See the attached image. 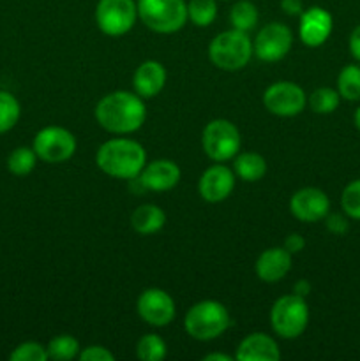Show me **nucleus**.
I'll use <instances>...</instances> for the list:
<instances>
[{"mask_svg":"<svg viewBox=\"0 0 360 361\" xmlns=\"http://www.w3.org/2000/svg\"><path fill=\"white\" fill-rule=\"evenodd\" d=\"M147 116L143 101L133 92L116 90L104 95L95 106L99 126L113 134H129L140 129Z\"/></svg>","mask_w":360,"mask_h":361,"instance_id":"f257e3e1","label":"nucleus"},{"mask_svg":"<svg viewBox=\"0 0 360 361\" xmlns=\"http://www.w3.org/2000/svg\"><path fill=\"white\" fill-rule=\"evenodd\" d=\"M99 169L113 178L131 180L141 173L147 162L145 148L138 141L116 137L101 145L95 155Z\"/></svg>","mask_w":360,"mask_h":361,"instance_id":"f03ea898","label":"nucleus"},{"mask_svg":"<svg viewBox=\"0 0 360 361\" xmlns=\"http://www.w3.org/2000/svg\"><path fill=\"white\" fill-rule=\"evenodd\" d=\"M184 324L187 334L196 341H214L228 330L232 319L222 303L215 300H203L191 307Z\"/></svg>","mask_w":360,"mask_h":361,"instance_id":"7ed1b4c3","label":"nucleus"},{"mask_svg":"<svg viewBox=\"0 0 360 361\" xmlns=\"http://www.w3.org/2000/svg\"><path fill=\"white\" fill-rule=\"evenodd\" d=\"M212 63L219 69L239 71L247 66L253 55V44L247 37V32L232 28L228 32L215 35L208 48Z\"/></svg>","mask_w":360,"mask_h":361,"instance_id":"20e7f679","label":"nucleus"},{"mask_svg":"<svg viewBox=\"0 0 360 361\" xmlns=\"http://www.w3.org/2000/svg\"><path fill=\"white\" fill-rule=\"evenodd\" d=\"M138 16L150 30L173 34L187 21V4L184 0H138Z\"/></svg>","mask_w":360,"mask_h":361,"instance_id":"39448f33","label":"nucleus"},{"mask_svg":"<svg viewBox=\"0 0 360 361\" xmlns=\"http://www.w3.org/2000/svg\"><path fill=\"white\" fill-rule=\"evenodd\" d=\"M270 323L275 334L282 338H296L304 334L309 323V309L302 296L286 295L274 303Z\"/></svg>","mask_w":360,"mask_h":361,"instance_id":"423d86ee","label":"nucleus"},{"mask_svg":"<svg viewBox=\"0 0 360 361\" xmlns=\"http://www.w3.org/2000/svg\"><path fill=\"white\" fill-rule=\"evenodd\" d=\"M201 145L212 161H229L240 150V133L228 120H212L203 129Z\"/></svg>","mask_w":360,"mask_h":361,"instance_id":"0eeeda50","label":"nucleus"},{"mask_svg":"<svg viewBox=\"0 0 360 361\" xmlns=\"http://www.w3.org/2000/svg\"><path fill=\"white\" fill-rule=\"evenodd\" d=\"M138 6L133 0H99L95 7V21L102 34L119 37L134 27Z\"/></svg>","mask_w":360,"mask_h":361,"instance_id":"6e6552de","label":"nucleus"},{"mask_svg":"<svg viewBox=\"0 0 360 361\" xmlns=\"http://www.w3.org/2000/svg\"><path fill=\"white\" fill-rule=\"evenodd\" d=\"M34 152L41 161L59 164L71 159L76 152V140L73 133L64 127H44L34 137Z\"/></svg>","mask_w":360,"mask_h":361,"instance_id":"1a4fd4ad","label":"nucleus"},{"mask_svg":"<svg viewBox=\"0 0 360 361\" xmlns=\"http://www.w3.org/2000/svg\"><path fill=\"white\" fill-rule=\"evenodd\" d=\"M306 92L292 81H277L263 94V104L270 113L279 116H295L306 108Z\"/></svg>","mask_w":360,"mask_h":361,"instance_id":"9d476101","label":"nucleus"},{"mask_svg":"<svg viewBox=\"0 0 360 361\" xmlns=\"http://www.w3.org/2000/svg\"><path fill=\"white\" fill-rule=\"evenodd\" d=\"M293 35L286 25L282 23H268L260 30L254 41L253 51L263 62H277L284 59L292 49Z\"/></svg>","mask_w":360,"mask_h":361,"instance_id":"9b49d317","label":"nucleus"},{"mask_svg":"<svg viewBox=\"0 0 360 361\" xmlns=\"http://www.w3.org/2000/svg\"><path fill=\"white\" fill-rule=\"evenodd\" d=\"M138 314L152 326H166L175 317V303L172 296L157 288L145 289L138 298Z\"/></svg>","mask_w":360,"mask_h":361,"instance_id":"f8f14e48","label":"nucleus"},{"mask_svg":"<svg viewBox=\"0 0 360 361\" xmlns=\"http://www.w3.org/2000/svg\"><path fill=\"white\" fill-rule=\"evenodd\" d=\"M289 210L299 221L318 222L327 217L330 210V200L327 194L316 187H304L296 190L289 200Z\"/></svg>","mask_w":360,"mask_h":361,"instance_id":"ddd939ff","label":"nucleus"},{"mask_svg":"<svg viewBox=\"0 0 360 361\" xmlns=\"http://www.w3.org/2000/svg\"><path fill=\"white\" fill-rule=\"evenodd\" d=\"M332 28H334L332 14L323 7L314 6L300 14L299 35L304 44L309 46V48H318L323 42H327V39L332 34Z\"/></svg>","mask_w":360,"mask_h":361,"instance_id":"4468645a","label":"nucleus"},{"mask_svg":"<svg viewBox=\"0 0 360 361\" xmlns=\"http://www.w3.org/2000/svg\"><path fill=\"white\" fill-rule=\"evenodd\" d=\"M233 187H235V175L232 173V169L222 164H215L205 169L198 189L205 201L219 203L233 192Z\"/></svg>","mask_w":360,"mask_h":361,"instance_id":"2eb2a0df","label":"nucleus"},{"mask_svg":"<svg viewBox=\"0 0 360 361\" xmlns=\"http://www.w3.org/2000/svg\"><path fill=\"white\" fill-rule=\"evenodd\" d=\"M141 183L147 190L154 192H166L173 189L180 180V168L173 161L168 159H159V161L150 162L141 169L140 175Z\"/></svg>","mask_w":360,"mask_h":361,"instance_id":"dca6fc26","label":"nucleus"},{"mask_svg":"<svg viewBox=\"0 0 360 361\" xmlns=\"http://www.w3.org/2000/svg\"><path fill=\"white\" fill-rule=\"evenodd\" d=\"M292 268V254L282 247L265 250L256 261V274L263 282H279Z\"/></svg>","mask_w":360,"mask_h":361,"instance_id":"f3484780","label":"nucleus"},{"mask_svg":"<svg viewBox=\"0 0 360 361\" xmlns=\"http://www.w3.org/2000/svg\"><path fill=\"white\" fill-rule=\"evenodd\" d=\"M133 85L140 97H155L166 85V69L157 60H147L134 73Z\"/></svg>","mask_w":360,"mask_h":361,"instance_id":"a211bd4d","label":"nucleus"},{"mask_svg":"<svg viewBox=\"0 0 360 361\" xmlns=\"http://www.w3.org/2000/svg\"><path fill=\"white\" fill-rule=\"evenodd\" d=\"M281 358L274 338L265 334H253L240 342L236 360L240 361H277Z\"/></svg>","mask_w":360,"mask_h":361,"instance_id":"6ab92c4d","label":"nucleus"},{"mask_svg":"<svg viewBox=\"0 0 360 361\" xmlns=\"http://www.w3.org/2000/svg\"><path fill=\"white\" fill-rule=\"evenodd\" d=\"M166 224V214L155 204H141L131 215V226L138 235H154Z\"/></svg>","mask_w":360,"mask_h":361,"instance_id":"aec40b11","label":"nucleus"},{"mask_svg":"<svg viewBox=\"0 0 360 361\" xmlns=\"http://www.w3.org/2000/svg\"><path fill=\"white\" fill-rule=\"evenodd\" d=\"M235 171L244 182H258L267 173V162L256 152H244V154L236 155Z\"/></svg>","mask_w":360,"mask_h":361,"instance_id":"412c9836","label":"nucleus"},{"mask_svg":"<svg viewBox=\"0 0 360 361\" xmlns=\"http://www.w3.org/2000/svg\"><path fill=\"white\" fill-rule=\"evenodd\" d=\"M337 92L346 101H360V66L349 63L337 76Z\"/></svg>","mask_w":360,"mask_h":361,"instance_id":"4be33fe9","label":"nucleus"},{"mask_svg":"<svg viewBox=\"0 0 360 361\" xmlns=\"http://www.w3.org/2000/svg\"><path fill=\"white\" fill-rule=\"evenodd\" d=\"M229 21H232V27L236 28V30H253L258 23L256 6L253 2H249V0H240V2H236L232 7Z\"/></svg>","mask_w":360,"mask_h":361,"instance_id":"5701e85b","label":"nucleus"},{"mask_svg":"<svg viewBox=\"0 0 360 361\" xmlns=\"http://www.w3.org/2000/svg\"><path fill=\"white\" fill-rule=\"evenodd\" d=\"M35 162H37V154L34 148L18 147L7 157V169L16 176H27L35 168Z\"/></svg>","mask_w":360,"mask_h":361,"instance_id":"b1692460","label":"nucleus"},{"mask_svg":"<svg viewBox=\"0 0 360 361\" xmlns=\"http://www.w3.org/2000/svg\"><path fill=\"white\" fill-rule=\"evenodd\" d=\"M46 353H48V360L67 361L80 356V344L71 335H59L49 341Z\"/></svg>","mask_w":360,"mask_h":361,"instance_id":"393cba45","label":"nucleus"},{"mask_svg":"<svg viewBox=\"0 0 360 361\" xmlns=\"http://www.w3.org/2000/svg\"><path fill=\"white\" fill-rule=\"evenodd\" d=\"M21 108L18 99L6 90H0V134L7 133L18 123Z\"/></svg>","mask_w":360,"mask_h":361,"instance_id":"a878e982","label":"nucleus"},{"mask_svg":"<svg viewBox=\"0 0 360 361\" xmlns=\"http://www.w3.org/2000/svg\"><path fill=\"white\" fill-rule=\"evenodd\" d=\"M217 16L215 0H189L187 4V18L198 27H208Z\"/></svg>","mask_w":360,"mask_h":361,"instance_id":"bb28decb","label":"nucleus"},{"mask_svg":"<svg viewBox=\"0 0 360 361\" xmlns=\"http://www.w3.org/2000/svg\"><path fill=\"white\" fill-rule=\"evenodd\" d=\"M339 102H341V95L337 90L328 87L316 88L313 94L309 95V106L314 113H320V115H328V113H334L339 108Z\"/></svg>","mask_w":360,"mask_h":361,"instance_id":"cd10ccee","label":"nucleus"},{"mask_svg":"<svg viewBox=\"0 0 360 361\" xmlns=\"http://www.w3.org/2000/svg\"><path fill=\"white\" fill-rule=\"evenodd\" d=\"M136 355L143 361H161L166 356V342L159 335H145L138 342Z\"/></svg>","mask_w":360,"mask_h":361,"instance_id":"c85d7f7f","label":"nucleus"},{"mask_svg":"<svg viewBox=\"0 0 360 361\" xmlns=\"http://www.w3.org/2000/svg\"><path fill=\"white\" fill-rule=\"evenodd\" d=\"M341 207L348 219L360 221V178L353 180L344 187L341 196Z\"/></svg>","mask_w":360,"mask_h":361,"instance_id":"c756f323","label":"nucleus"},{"mask_svg":"<svg viewBox=\"0 0 360 361\" xmlns=\"http://www.w3.org/2000/svg\"><path fill=\"white\" fill-rule=\"evenodd\" d=\"M11 361H46L48 360V353H46L44 345L37 344V342H23L18 345L13 353L9 355Z\"/></svg>","mask_w":360,"mask_h":361,"instance_id":"7c9ffc66","label":"nucleus"},{"mask_svg":"<svg viewBox=\"0 0 360 361\" xmlns=\"http://www.w3.org/2000/svg\"><path fill=\"white\" fill-rule=\"evenodd\" d=\"M325 224H327V229L332 233V235L342 236L348 233L349 229V222H348V215L342 214H327L325 217Z\"/></svg>","mask_w":360,"mask_h":361,"instance_id":"2f4dec72","label":"nucleus"},{"mask_svg":"<svg viewBox=\"0 0 360 361\" xmlns=\"http://www.w3.org/2000/svg\"><path fill=\"white\" fill-rule=\"evenodd\" d=\"M80 360L83 361H113L115 356L102 345H90L80 353Z\"/></svg>","mask_w":360,"mask_h":361,"instance_id":"473e14b6","label":"nucleus"},{"mask_svg":"<svg viewBox=\"0 0 360 361\" xmlns=\"http://www.w3.org/2000/svg\"><path fill=\"white\" fill-rule=\"evenodd\" d=\"M306 247V240H304V236L296 235V233H293V235H288L284 240V249L288 250L289 254H296L300 252V250Z\"/></svg>","mask_w":360,"mask_h":361,"instance_id":"72a5a7b5","label":"nucleus"},{"mask_svg":"<svg viewBox=\"0 0 360 361\" xmlns=\"http://www.w3.org/2000/svg\"><path fill=\"white\" fill-rule=\"evenodd\" d=\"M349 51H352L353 59L360 62V25H356L349 35Z\"/></svg>","mask_w":360,"mask_h":361,"instance_id":"f704fd0d","label":"nucleus"},{"mask_svg":"<svg viewBox=\"0 0 360 361\" xmlns=\"http://www.w3.org/2000/svg\"><path fill=\"white\" fill-rule=\"evenodd\" d=\"M281 7L289 16H299L304 13L302 0H281Z\"/></svg>","mask_w":360,"mask_h":361,"instance_id":"c9c22d12","label":"nucleus"},{"mask_svg":"<svg viewBox=\"0 0 360 361\" xmlns=\"http://www.w3.org/2000/svg\"><path fill=\"white\" fill-rule=\"evenodd\" d=\"M309 293H311V284L306 281V279H302V281L296 282L295 284V295L296 296H302V298H306Z\"/></svg>","mask_w":360,"mask_h":361,"instance_id":"e433bc0d","label":"nucleus"},{"mask_svg":"<svg viewBox=\"0 0 360 361\" xmlns=\"http://www.w3.org/2000/svg\"><path fill=\"white\" fill-rule=\"evenodd\" d=\"M233 358L228 355H222V353H212V355H207L203 361H232Z\"/></svg>","mask_w":360,"mask_h":361,"instance_id":"4c0bfd02","label":"nucleus"},{"mask_svg":"<svg viewBox=\"0 0 360 361\" xmlns=\"http://www.w3.org/2000/svg\"><path fill=\"white\" fill-rule=\"evenodd\" d=\"M353 120H355V126H356V129L360 130V106H359V108H356V111H355V116H353Z\"/></svg>","mask_w":360,"mask_h":361,"instance_id":"58836bf2","label":"nucleus"}]
</instances>
